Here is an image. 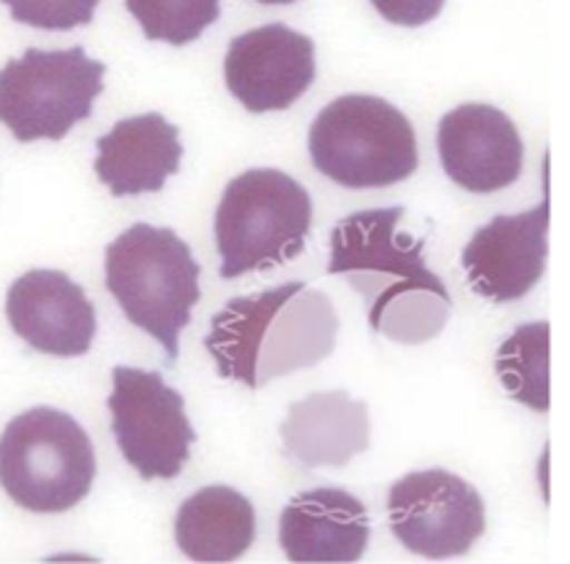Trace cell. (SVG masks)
Masks as SVG:
<instances>
[{
	"label": "cell",
	"instance_id": "6da1fadb",
	"mask_svg": "<svg viewBox=\"0 0 570 564\" xmlns=\"http://www.w3.org/2000/svg\"><path fill=\"white\" fill-rule=\"evenodd\" d=\"M404 207L361 210L334 226L328 275H342L366 304L368 328L401 345H425L450 317V290L425 267V239L396 231Z\"/></svg>",
	"mask_w": 570,
	"mask_h": 564
},
{
	"label": "cell",
	"instance_id": "7a4b0ae2",
	"mask_svg": "<svg viewBox=\"0 0 570 564\" xmlns=\"http://www.w3.org/2000/svg\"><path fill=\"white\" fill-rule=\"evenodd\" d=\"M340 317L323 290L294 280L237 296L213 315L205 347L218 376L258 390L272 379L313 368L336 347Z\"/></svg>",
	"mask_w": 570,
	"mask_h": 564
},
{
	"label": "cell",
	"instance_id": "3957f363",
	"mask_svg": "<svg viewBox=\"0 0 570 564\" xmlns=\"http://www.w3.org/2000/svg\"><path fill=\"white\" fill-rule=\"evenodd\" d=\"M199 264L173 229L148 224L129 226L106 248V288L127 320L178 358L180 330L189 326L199 290Z\"/></svg>",
	"mask_w": 570,
	"mask_h": 564
},
{
	"label": "cell",
	"instance_id": "277c9868",
	"mask_svg": "<svg viewBox=\"0 0 570 564\" xmlns=\"http://www.w3.org/2000/svg\"><path fill=\"white\" fill-rule=\"evenodd\" d=\"M95 446L70 414L36 406L0 436V486L30 514H65L89 495Z\"/></svg>",
	"mask_w": 570,
	"mask_h": 564
},
{
	"label": "cell",
	"instance_id": "5b68a950",
	"mask_svg": "<svg viewBox=\"0 0 570 564\" xmlns=\"http://www.w3.org/2000/svg\"><path fill=\"white\" fill-rule=\"evenodd\" d=\"M315 170L345 188H387L417 170V135L382 97H336L309 127Z\"/></svg>",
	"mask_w": 570,
	"mask_h": 564
},
{
	"label": "cell",
	"instance_id": "8992f818",
	"mask_svg": "<svg viewBox=\"0 0 570 564\" xmlns=\"http://www.w3.org/2000/svg\"><path fill=\"white\" fill-rule=\"evenodd\" d=\"M313 229V199L281 170H248L226 186L216 210L218 275L281 267L304 250Z\"/></svg>",
	"mask_w": 570,
	"mask_h": 564
},
{
	"label": "cell",
	"instance_id": "52a82bcc",
	"mask_svg": "<svg viewBox=\"0 0 570 564\" xmlns=\"http://www.w3.org/2000/svg\"><path fill=\"white\" fill-rule=\"evenodd\" d=\"M106 65L81 47L62 51L28 49L0 68V125L19 142L62 140L92 116L106 89Z\"/></svg>",
	"mask_w": 570,
	"mask_h": 564
},
{
	"label": "cell",
	"instance_id": "ba28073f",
	"mask_svg": "<svg viewBox=\"0 0 570 564\" xmlns=\"http://www.w3.org/2000/svg\"><path fill=\"white\" fill-rule=\"evenodd\" d=\"M111 376L108 408L121 455L146 482L180 476L197 441L184 395L175 393L157 372L116 366Z\"/></svg>",
	"mask_w": 570,
	"mask_h": 564
},
{
	"label": "cell",
	"instance_id": "9c48e42d",
	"mask_svg": "<svg viewBox=\"0 0 570 564\" xmlns=\"http://www.w3.org/2000/svg\"><path fill=\"white\" fill-rule=\"evenodd\" d=\"M391 533L425 560H455L484 535L482 495L450 471H414L387 495Z\"/></svg>",
	"mask_w": 570,
	"mask_h": 564
},
{
	"label": "cell",
	"instance_id": "30bf717a",
	"mask_svg": "<svg viewBox=\"0 0 570 564\" xmlns=\"http://www.w3.org/2000/svg\"><path fill=\"white\" fill-rule=\"evenodd\" d=\"M315 73V43L281 22L237 36L224 60L226 87L250 113L291 108Z\"/></svg>",
	"mask_w": 570,
	"mask_h": 564
},
{
	"label": "cell",
	"instance_id": "8fae6325",
	"mask_svg": "<svg viewBox=\"0 0 570 564\" xmlns=\"http://www.w3.org/2000/svg\"><path fill=\"white\" fill-rule=\"evenodd\" d=\"M439 159L446 178L471 194H492L517 184L524 146L503 110L469 102L439 121Z\"/></svg>",
	"mask_w": 570,
	"mask_h": 564
},
{
	"label": "cell",
	"instance_id": "7c38bea8",
	"mask_svg": "<svg viewBox=\"0 0 570 564\" xmlns=\"http://www.w3.org/2000/svg\"><path fill=\"white\" fill-rule=\"evenodd\" d=\"M6 317L24 345L55 358H79L92 349L97 315L79 283L65 271L32 269L9 288Z\"/></svg>",
	"mask_w": 570,
	"mask_h": 564
},
{
	"label": "cell",
	"instance_id": "4fadbf2b",
	"mask_svg": "<svg viewBox=\"0 0 570 564\" xmlns=\"http://www.w3.org/2000/svg\"><path fill=\"white\" fill-rule=\"evenodd\" d=\"M549 197L520 216H495L465 245L469 285L495 304L520 301L539 285L547 267Z\"/></svg>",
	"mask_w": 570,
	"mask_h": 564
},
{
	"label": "cell",
	"instance_id": "5bb4252c",
	"mask_svg": "<svg viewBox=\"0 0 570 564\" xmlns=\"http://www.w3.org/2000/svg\"><path fill=\"white\" fill-rule=\"evenodd\" d=\"M281 546L291 562H358L368 546L366 505L336 486L302 492L281 514Z\"/></svg>",
	"mask_w": 570,
	"mask_h": 564
},
{
	"label": "cell",
	"instance_id": "9a60e30c",
	"mask_svg": "<svg viewBox=\"0 0 570 564\" xmlns=\"http://www.w3.org/2000/svg\"><path fill=\"white\" fill-rule=\"evenodd\" d=\"M180 157L178 127L161 113H142L119 121L97 140L95 172L114 197L157 194L180 170Z\"/></svg>",
	"mask_w": 570,
	"mask_h": 564
},
{
	"label": "cell",
	"instance_id": "2e32d148",
	"mask_svg": "<svg viewBox=\"0 0 570 564\" xmlns=\"http://www.w3.org/2000/svg\"><path fill=\"white\" fill-rule=\"evenodd\" d=\"M281 436L304 468H342L368 449V408L345 390L313 393L288 408Z\"/></svg>",
	"mask_w": 570,
	"mask_h": 564
},
{
	"label": "cell",
	"instance_id": "e0dca14e",
	"mask_svg": "<svg viewBox=\"0 0 570 564\" xmlns=\"http://www.w3.org/2000/svg\"><path fill=\"white\" fill-rule=\"evenodd\" d=\"M254 541V505L232 486H203L175 516V543L191 562H235Z\"/></svg>",
	"mask_w": 570,
	"mask_h": 564
},
{
	"label": "cell",
	"instance_id": "ac0fdd59",
	"mask_svg": "<svg viewBox=\"0 0 570 564\" xmlns=\"http://www.w3.org/2000/svg\"><path fill=\"white\" fill-rule=\"evenodd\" d=\"M495 372L517 404L549 412V323H528L498 349Z\"/></svg>",
	"mask_w": 570,
	"mask_h": 564
},
{
	"label": "cell",
	"instance_id": "d6986e66",
	"mask_svg": "<svg viewBox=\"0 0 570 564\" xmlns=\"http://www.w3.org/2000/svg\"><path fill=\"white\" fill-rule=\"evenodd\" d=\"M148 41L186 47L222 17V0H127Z\"/></svg>",
	"mask_w": 570,
	"mask_h": 564
},
{
	"label": "cell",
	"instance_id": "ffe728a7",
	"mask_svg": "<svg viewBox=\"0 0 570 564\" xmlns=\"http://www.w3.org/2000/svg\"><path fill=\"white\" fill-rule=\"evenodd\" d=\"M17 22L38 30H73L95 19L100 0H0Z\"/></svg>",
	"mask_w": 570,
	"mask_h": 564
},
{
	"label": "cell",
	"instance_id": "44dd1931",
	"mask_svg": "<svg viewBox=\"0 0 570 564\" xmlns=\"http://www.w3.org/2000/svg\"><path fill=\"white\" fill-rule=\"evenodd\" d=\"M374 9L391 24L401 28H420L442 14L444 0H372Z\"/></svg>",
	"mask_w": 570,
	"mask_h": 564
},
{
	"label": "cell",
	"instance_id": "7402d4cb",
	"mask_svg": "<svg viewBox=\"0 0 570 564\" xmlns=\"http://www.w3.org/2000/svg\"><path fill=\"white\" fill-rule=\"evenodd\" d=\"M256 3H267V6H288V3H296V0H256Z\"/></svg>",
	"mask_w": 570,
	"mask_h": 564
}]
</instances>
